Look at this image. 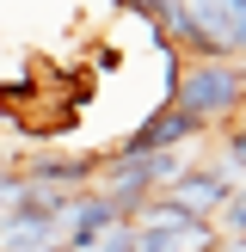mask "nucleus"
<instances>
[{
	"mask_svg": "<svg viewBox=\"0 0 246 252\" xmlns=\"http://www.w3.org/2000/svg\"><path fill=\"white\" fill-rule=\"evenodd\" d=\"M166 105L197 117L203 129H228L246 117V62H179Z\"/></svg>",
	"mask_w": 246,
	"mask_h": 252,
	"instance_id": "obj_1",
	"label": "nucleus"
},
{
	"mask_svg": "<svg viewBox=\"0 0 246 252\" xmlns=\"http://www.w3.org/2000/svg\"><path fill=\"white\" fill-rule=\"evenodd\" d=\"M197 135H209L197 117H184V111H172V105H160V111H148L142 123H135L129 135H123L111 154L117 160H148V154H179L184 142H197Z\"/></svg>",
	"mask_w": 246,
	"mask_h": 252,
	"instance_id": "obj_2",
	"label": "nucleus"
},
{
	"mask_svg": "<svg viewBox=\"0 0 246 252\" xmlns=\"http://www.w3.org/2000/svg\"><path fill=\"white\" fill-rule=\"evenodd\" d=\"M234 191H240V185H234V172H228V166L191 160V172H184L172 191H160V197H166V203L179 209L184 221H215L221 209H228V197H234Z\"/></svg>",
	"mask_w": 246,
	"mask_h": 252,
	"instance_id": "obj_3",
	"label": "nucleus"
},
{
	"mask_svg": "<svg viewBox=\"0 0 246 252\" xmlns=\"http://www.w3.org/2000/svg\"><path fill=\"white\" fill-rule=\"evenodd\" d=\"M117 209H111V197H98V191H74L68 203H62V216H56V240H62V252H86L98 240L105 228H117Z\"/></svg>",
	"mask_w": 246,
	"mask_h": 252,
	"instance_id": "obj_4",
	"label": "nucleus"
},
{
	"mask_svg": "<svg viewBox=\"0 0 246 252\" xmlns=\"http://www.w3.org/2000/svg\"><path fill=\"white\" fill-rule=\"evenodd\" d=\"M221 31H228V56H246V0H221Z\"/></svg>",
	"mask_w": 246,
	"mask_h": 252,
	"instance_id": "obj_5",
	"label": "nucleus"
},
{
	"mask_svg": "<svg viewBox=\"0 0 246 252\" xmlns=\"http://www.w3.org/2000/svg\"><path fill=\"white\" fill-rule=\"evenodd\" d=\"M221 154H228L234 172H246V123H228L221 129Z\"/></svg>",
	"mask_w": 246,
	"mask_h": 252,
	"instance_id": "obj_6",
	"label": "nucleus"
},
{
	"mask_svg": "<svg viewBox=\"0 0 246 252\" xmlns=\"http://www.w3.org/2000/svg\"><path fill=\"white\" fill-rule=\"evenodd\" d=\"M0 166H12V160H6V154H0Z\"/></svg>",
	"mask_w": 246,
	"mask_h": 252,
	"instance_id": "obj_7",
	"label": "nucleus"
}]
</instances>
